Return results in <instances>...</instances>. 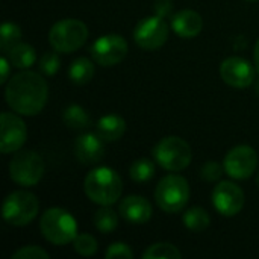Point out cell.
I'll return each mask as SVG.
<instances>
[{
  "mask_svg": "<svg viewBox=\"0 0 259 259\" xmlns=\"http://www.w3.org/2000/svg\"><path fill=\"white\" fill-rule=\"evenodd\" d=\"M44 170V159L33 150H18L9 162V176L21 187L36 185L41 181Z\"/></svg>",
  "mask_w": 259,
  "mask_h": 259,
  "instance_id": "obj_8",
  "label": "cell"
},
{
  "mask_svg": "<svg viewBox=\"0 0 259 259\" xmlns=\"http://www.w3.org/2000/svg\"><path fill=\"white\" fill-rule=\"evenodd\" d=\"M105 258L114 259V258H134V252L131 250V247L124 243H114L111 244L106 252H105Z\"/></svg>",
  "mask_w": 259,
  "mask_h": 259,
  "instance_id": "obj_31",
  "label": "cell"
},
{
  "mask_svg": "<svg viewBox=\"0 0 259 259\" xmlns=\"http://www.w3.org/2000/svg\"><path fill=\"white\" fill-rule=\"evenodd\" d=\"M253 59H255V68L259 73V39L255 44V50H253Z\"/></svg>",
  "mask_w": 259,
  "mask_h": 259,
  "instance_id": "obj_34",
  "label": "cell"
},
{
  "mask_svg": "<svg viewBox=\"0 0 259 259\" xmlns=\"http://www.w3.org/2000/svg\"><path fill=\"white\" fill-rule=\"evenodd\" d=\"M153 175H155V164L147 158L137 159L129 167V176L135 182H147L153 178Z\"/></svg>",
  "mask_w": 259,
  "mask_h": 259,
  "instance_id": "obj_25",
  "label": "cell"
},
{
  "mask_svg": "<svg viewBox=\"0 0 259 259\" xmlns=\"http://www.w3.org/2000/svg\"><path fill=\"white\" fill-rule=\"evenodd\" d=\"M50 255L39 246H26L12 253V259H49Z\"/></svg>",
  "mask_w": 259,
  "mask_h": 259,
  "instance_id": "obj_29",
  "label": "cell"
},
{
  "mask_svg": "<svg viewBox=\"0 0 259 259\" xmlns=\"http://www.w3.org/2000/svg\"><path fill=\"white\" fill-rule=\"evenodd\" d=\"M96 132L103 141H109V143L118 141L126 132V121L120 115L106 114L99 118Z\"/></svg>",
  "mask_w": 259,
  "mask_h": 259,
  "instance_id": "obj_18",
  "label": "cell"
},
{
  "mask_svg": "<svg viewBox=\"0 0 259 259\" xmlns=\"http://www.w3.org/2000/svg\"><path fill=\"white\" fill-rule=\"evenodd\" d=\"M127 41L117 33H108L97 38L91 46L93 61L102 67H112L121 62L127 55Z\"/></svg>",
  "mask_w": 259,
  "mask_h": 259,
  "instance_id": "obj_10",
  "label": "cell"
},
{
  "mask_svg": "<svg viewBox=\"0 0 259 259\" xmlns=\"http://www.w3.org/2000/svg\"><path fill=\"white\" fill-rule=\"evenodd\" d=\"M39 211V202L30 191H14L8 194L2 206V215L12 226H27Z\"/></svg>",
  "mask_w": 259,
  "mask_h": 259,
  "instance_id": "obj_7",
  "label": "cell"
},
{
  "mask_svg": "<svg viewBox=\"0 0 259 259\" xmlns=\"http://www.w3.org/2000/svg\"><path fill=\"white\" fill-rule=\"evenodd\" d=\"M249 2H255V0H249Z\"/></svg>",
  "mask_w": 259,
  "mask_h": 259,
  "instance_id": "obj_36",
  "label": "cell"
},
{
  "mask_svg": "<svg viewBox=\"0 0 259 259\" xmlns=\"http://www.w3.org/2000/svg\"><path fill=\"white\" fill-rule=\"evenodd\" d=\"M62 121L70 129H87L91 124L90 114L80 105H70L62 112Z\"/></svg>",
  "mask_w": 259,
  "mask_h": 259,
  "instance_id": "obj_21",
  "label": "cell"
},
{
  "mask_svg": "<svg viewBox=\"0 0 259 259\" xmlns=\"http://www.w3.org/2000/svg\"><path fill=\"white\" fill-rule=\"evenodd\" d=\"M0 68H2V74H0V83L5 85L9 80V68H11V62L8 59V56H2L0 59Z\"/></svg>",
  "mask_w": 259,
  "mask_h": 259,
  "instance_id": "obj_33",
  "label": "cell"
},
{
  "mask_svg": "<svg viewBox=\"0 0 259 259\" xmlns=\"http://www.w3.org/2000/svg\"><path fill=\"white\" fill-rule=\"evenodd\" d=\"M74 155L83 165H96L105 155L103 140L96 134H82L74 141Z\"/></svg>",
  "mask_w": 259,
  "mask_h": 259,
  "instance_id": "obj_15",
  "label": "cell"
},
{
  "mask_svg": "<svg viewBox=\"0 0 259 259\" xmlns=\"http://www.w3.org/2000/svg\"><path fill=\"white\" fill-rule=\"evenodd\" d=\"M155 200L164 212H181L190 200V185L179 175L164 176L155 190Z\"/></svg>",
  "mask_w": 259,
  "mask_h": 259,
  "instance_id": "obj_6",
  "label": "cell"
},
{
  "mask_svg": "<svg viewBox=\"0 0 259 259\" xmlns=\"http://www.w3.org/2000/svg\"><path fill=\"white\" fill-rule=\"evenodd\" d=\"M225 173L237 181L249 179L258 167L256 152L246 144L237 146L228 152L223 161Z\"/></svg>",
  "mask_w": 259,
  "mask_h": 259,
  "instance_id": "obj_11",
  "label": "cell"
},
{
  "mask_svg": "<svg viewBox=\"0 0 259 259\" xmlns=\"http://www.w3.org/2000/svg\"><path fill=\"white\" fill-rule=\"evenodd\" d=\"M220 76L232 88H247L255 80V70L247 59L229 56L220 65Z\"/></svg>",
  "mask_w": 259,
  "mask_h": 259,
  "instance_id": "obj_14",
  "label": "cell"
},
{
  "mask_svg": "<svg viewBox=\"0 0 259 259\" xmlns=\"http://www.w3.org/2000/svg\"><path fill=\"white\" fill-rule=\"evenodd\" d=\"M88 39V27L82 20L64 18L55 23L49 32V42L59 53L79 50Z\"/></svg>",
  "mask_w": 259,
  "mask_h": 259,
  "instance_id": "obj_5",
  "label": "cell"
},
{
  "mask_svg": "<svg viewBox=\"0 0 259 259\" xmlns=\"http://www.w3.org/2000/svg\"><path fill=\"white\" fill-rule=\"evenodd\" d=\"M173 11V3L171 0H156L155 2V14L159 17H167Z\"/></svg>",
  "mask_w": 259,
  "mask_h": 259,
  "instance_id": "obj_32",
  "label": "cell"
},
{
  "mask_svg": "<svg viewBox=\"0 0 259 259\" xmlns=\"http://www.w3.org/2000/svg\"><path fill=\"white\" fill-rule=\"evenodd\" d=\"M83 191L93 203L111 206L121 197L123 181L115 170L109 167H97L87 175Z\"/></svg>",
  "mask_w": 259,
  "mask_h": 259,
  "instance_id": "obj_2",
  "label": "cell"
},
{
  "mask_svg": "<svg viewBox=\"0 0 259 259\" xmlns=\"http://www.w3.org/2000/svg\"><path fill=\"white\" fill-rule=\"evenodd\" d=\"M153 158L159 167L176 173L185 170L191 164L193 150L184 138L170 135L162 138L153 147Z\"/></svg>",
  "mask_w": 259,
  "mask_h": 259,
  "instance_id": "obj_4",
  "label": "cell"
},
{
  "mask_svg": "<svg viewBox=\"0 0 259 259\" xmlns=\"http://www.w3.org/2000/svg\"><path fill=\"white\" fill-rule=\"evenodd\" d=\"M39 229L42 237L55 246L70 244L77 237L76 219L62 208H49L44 211L39 220Z\"/></svg>",
  "mask_w": 259,
  "mask_h": 259,
  "instance_id": "obj_3",
  "label": "cell"
},
{
  "mask_svg": "<svg viewBox=\"0 0 259 259\" xmlns=\"http://www.w3.org/2000/svg\"><path fill=\"white\" fill-rule=\"evenodd\" d=\"M5 97L14 112L32 117L44 109L49 97V85L41 74L24 70L8 80Z\"/></svg>",
  "mask_w": 259,
  "mask_h": 259,
  "instance_id": "obj_1",
  "label": "cell"
},
{
  "mask_svg": "<svg viewBox=\"0 0 259 259\" xmlns=\"http://www.w3.org/2000/svg\"><path fill=\"white\" fill-rule=\"evenodd\" d=\"M21 29L12 21H5L0 29V49L8 53L14 46L21 41Z\"/></svg>",
  "mask_w": 259,
  "mask_h": 259,
  "instance_id": "obj_24",
  "label": "cell"
},
{
  "mask_svg": "<svg viewBox=\"0 0 259 259\" xmlns=\"http://www.w3.org/2000/svg\"><path fill=\"white\" fill-rule=\"evenodd\" d=\"M258 188H259V175H258Z\"/></svg>",
  "mask_w": 259,
  "mask_h": 259,
  "instance_id": "obj_35",
  "label": "cell"
},
{
  "mask_svg": "<svg viewBox=\"0 0 259 259\" xmlns=\"http://www.w3.org/2000/svg\"><path fill=\"white\" fill-rule=\"evenodd\" d=\"M59 52L53 50V52H46L41 59H39V70L44 76L50 77L55 76L61 67V58L58 55Z\"/></svg>",
  "mask_w": 259,
  "mask_h": 259,
  "instance_id": "obj_28",
  "label": "cell"
},
{
  "mask_svg": "<svg viewBox=\"0 0 259 259\" xmlns=\"http://www.w3.org/2000/svg\"><path fill=\"white\" fill-rule=\"evenodd\" d=\"M73 249L80 256H93L99 249V243L91 234H77L73 240Z\"/></svg>",
  "mask_w": 259,
  "mask_h": 259,
  "instance_id": "obj_27",
  "label": "cell"
},
{
  "mask_svg": "<svg viewBox=\"0 0 259 259\" xmlns=\"http://www.w3.org/2000/svg\"><path fill=\"white\" fill-rule=\"evenodd\" d=\"M6 56H8L12 67H15V68H29V67H32L35 64L36 52L30 44L20 41L17 46H14L6 53Z\"/></svg>",
  "mask_w": 259,
  "mask_h": 259,
  "instance_id": "obj_19",
  "label": "cell"
},
{
  "mask_svg": "<svg viewBox=\"0 0 259 259\" xmlns=\"http://www.w3.org/2000/svg\"><path fill=\"white\" fill-rule=\"evenodd\" d=\"M120 215L132 225H146L152 219V205L141 196H129L120 203Z\"/></svg>",
  "mask_w": 259,
  "mask_h": 259,
  "instance_id": "obj_16",
  "label": "cell"
},
{
  "mask_svg": "<svg viewBox=\"0 0 259 259\" xmlns=\"http://www.w3.org/2000/svg\"><path fill=\"white\" fill-rule=\"evenodd\" d=\"M144 259H158V258H182V253L179 252V249L170 243H156L152 244L144 253H143Z\"/></svg>",
  "mask_w": 259,
  "mask_h": 259,
  "instance_id": "obj_26",
  "label": "cell"
},
{
  "mask_svg": "<svg viewBox=\"0 0 259 259\" xmlns=\"http://www.w3.org/2000/svg\"><path fill=\"white\" fill-rule=\"evenodd\" d=\"M184 225L187 229L193 232H202L209 226V214L202 208V206H193L184 212Z\"/></svg>",
  "mask_w": 259,
  "mask_h": 259,
  "instance_id": "obj_22",
  "label": "cell"
},
{
  "mask_svg": "<svg viewBox=\"0 0 259 259\" xmlns=\"http://www.w3.org/2000/svg\"><path fill=\"white\" fill-rule=\"evenodd\" d=\"M94 71H96L94 62L90 61L85 56H80V58L74 59L70 64V67H68V77H70L71 82H74L77 85H85V83H88L93 79Z\"/></svg>",
  "mask_w": 259,
  "mask_h": 259,
  "instance_id": "obj_20",
  "label": "cell"
},
{
  "mask_svg": "<svg viewBox=\"0 0 259 259\" xmlns=\"http://www.w3.org/2000/svg\"><path fill=\"white\" fill-rule=\"evenodd\" d=\"M212 205L225 217H234L244 208V191L231 181H222L212 191Z\"/></svg>",
  "mask_w": 259,
  "mask_h": 259,
  "instance_id": "obj_13",
  "label": "cell"
},
{
  "mask_svg": "<svg viewBox=\"0 0 259 259\" xmlns=\"http://www.w3.org/2000/svg\"><path fill=\"white\" fill-rule=\"evenodd\" d=\"M93 223H94L97 231H100L103 234H109V232L117 229V226H118V215L111 208L102 206L99 211H96V214L93 217Z\"/></svg>",
  "mask_w": 259,
  "mask_h": 259,
  "instance_id": "obj_23",
  "label": "cell"
},
{
  "mask_svg": "<svg viewBox=\"0 0 259 259\" xmlns=\"http://www.w3.org/2000/svg\"><path fill=\"white\" fill-rule=\"evenodd\" d=\"M223 171H225V167L223 165H220L215 161H208L202 167L200 175H202V179H205L208 182H215V181H219L223 176Z\"/></svg>",
  "mask_w": 259,
  "mask_h": 259,
  "instance_id": "obj_30",
  "label": "cell"
},
{
  "mask_svg": "<svg viewBox=\"0 0 259 259\" xmlns=\"http://www.w3.org/2000/svg\"><path fill=\"white\" fill-rule=\"evenodd\" d=\"M170 27L165 20L159 15H150L138 21L134 29V41L144 50H156L162 47L168 38Z\"/></svg>",
  "mask_w": 259,
  "mask_h": 259,
  "instance_id": "obj_9",
  "label": "cell"
},
{
  "mask_svg": "<svg viewBox=\"0 0 259 259\" xmlns=\"http://www.w3.org/2000/svg\"><path fill=\"white\" fill-rule=\"evenodd\" d=\"M171 29L182 38L197 36L203 29V18L193 9H184L171 17Z\"/></svg>",
  "mask_w": 259,
  "mask_h": 259,
  "instance_id": "obj_17",
  "label": "cell"
},
{
  "mask_svg": "<svg viewBox=\"0 0 259 259\" xmlns=\"http://www.w3.org/2000/svg\"><path fill=\"white\" fill-rule=\"evenodd\" d=\"M27 138L26 123L20 117L12 112L2 114V126H0V152L3 155L18 152Z\"/></svg>",
  "mask_w": 259,
  "mask_h": 259,
  "instance_id": "obj_12",
  "label": "cell"
}]
</instances>
